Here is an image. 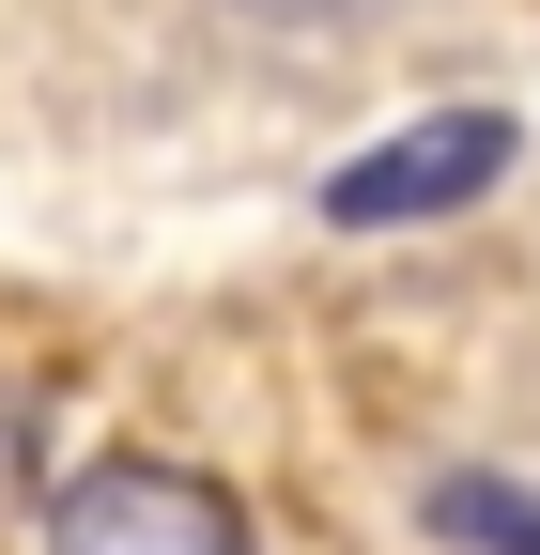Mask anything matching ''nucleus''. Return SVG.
Listing matches in <instances>:
<instances>
[{"label":"nucleus","mask_w":540,"mask_h":555,"mask_svg":"<svg viewBox=\"0 0 540 555\" xmlns=\"http://www.w3.org/2000/svg\"><path fill=\"white\" fill-rule=\"evenodd\" d=\"M47 555H262L247 540V494L201 463H155V448H108L47 494Z\"/></svg>","instance_id":"f257e3e1"},{"label":"nucleus","mask_w":540,"mask_h":555,"mask_svg":"<svg viewBox=\"0 0 540 555\" xmlns=\"http://www.w3.org/2000/svg\"><path fill=\"white\" fill-rule=\"evenodd\" d=\"M510 155H525V139H510V108H433V124H401V139H371V155H340V170H324V217H340V232L448 217V201H479Z\"/></svg>","instance_id":"f03ea898"},{"label":"nucleus","mask_w":540,"mask_h":555,"mask_svg":"<svg viewBox=\"0 0 540 555\" xmlns=\"http://www.w3.org/2000/svg\"><path fill=\"white\" fill-rule=\"evenodd\" d=\"M433 525L479 555H540V494H510V478H433Z\"/></svg>","instance_id":"7ed1b4c3"},{"label":"nucleus","mask_w":540,"mask_h":555,"mask_svg":"<svg viewBox=\"0 0 540 555\" xmlns=\"http://www.w3.org/2000/svg\"><path fill=\"white\" fill-rule=\"evenodd\" d=\"M232 16H262V31H324V16H356V0H232Z\"/></svg>","instance_id":"20e7f679"}]
</instances>
